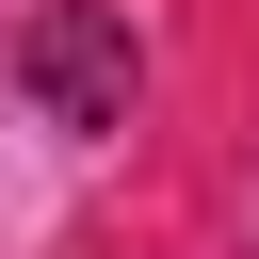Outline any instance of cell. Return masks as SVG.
I'll return each instance as SVG.
<instances>
[{
    "label": "cell",
    "instance_id": "cell-1",
    "mask_svg": "<svg viewBox=\"0 0 259 259\" xmlns=\"http://www.w3.org/2000/svg\"><path fill=\"white\" fill-rule=\"evenodd\" d=\"M16 97L49 113V130H130V97H146V49H130V16L113 0H32L16 16Z\"/></svg>",
    "mask_w": 259,
    "mask_h": 259
}]
</instances>
